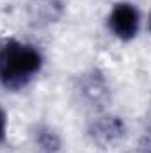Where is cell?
Returning <instances> with one entry per match:
<instances>
[{
    "label": "cell",
    "instance_id": "obj_1",
    "mask_svg": "<svg viewBox=\"0 0 151 153\" xmlns=\"http://www.w3.org/2000/svg\"><path fill=\"white\" fill-rule=\"evenodd\" d=\"M43 68V55L34 45L5 39L0 43V84L9 91L27 87Z\"/></svg>",
    "mask_w": 151,
    "mask_h": 153
},
{
    "label": "cell",
    "instance_id": "obj_2",
    "mask_svg": "<svg viewBox=\"0 0 151 153\" xmlns=\"http://www.w3.org/2000/svg\"><path fill=\"white\" fill-rule=\"evenodd\" d=\"M107 23L117 39L132 41L141 30V13L130 2H119L112 7Z\"/></svg>",
    "mask_w": 151,
    "mask_h": 153
},
{
    "label": "cell",
    "instance_id": "obj_3",
    "mask_svg": "<svg viewBox=\"0 0 151 153\" xmlns=\"http://www.w3.org/2000/svg\"><path fill=\"white\" fill-rule=\"evenodd\" d=\"M36 141H38V144L41 146V150H44V152L52 153L55 152L57 148H59V137L52 132V130H48V128H39L38 130V135H36Z\"/></svg>",
    "mask_w": 151,
    "mask_h": 153
},
{
    "label": "cell",
    "instance_id": "obj_4",
    "mask_svg": "<svg viewBox=\"0 0 151 153\" xmlns=\"http://www.w3.org/2000/svg\"><path fill=\"white\" fill-rule=\"evenodd\" d=\"M5 130H7V119H5L4 111L0 109V143L5 139Z\"/></svg>",
    "mask_w": 151,
    "mask_h": 153
}]
</instances>
